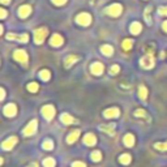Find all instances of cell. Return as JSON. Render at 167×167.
<instances>
[{
	"label": "cell",
	"instance_id": "cell-19",
	"mask_svg": "<svg viewBox=\"0 0 167 167\" xmlns=\"http://www.w3.org/2000/svg\"><path fill=\"white\" fill-rule=\"evenodd\" d=\"M77 60H78V56H76V55H69V56H67V57H65V60H64L65 67L69 68L71 65H73Z\"/></svg>",
	"mask_w": 167,
	"mask_h": 167
},
{
	"label": "cell",
	"instance_id": "cell-5",
	"mask_svg": "<svg viewBox=\"0 0 167 167\" xmlns=\"http://www.w3.org/2000/svg\"><path fill=\"white\" fill-rule=\"evenodd\" d=\"M42 115L45 116V119L47 120H51L55 115V107L51 105H46L42 107Z\"/></svg>",
	"mask_w": 167,
	"mask_h": 167
},
{
	"label": "cell",
	"instance_id": "cell-3",
	"mask_svg": "<svg viewBox=\"0 0 167 167\" xmlns=\"http://www.w3.org/2000/svg\"><path fill=\"white\" fill-rule=\"evenodd\" d=\"M76 22L78 25H81V26H89L90 22H91V16L89 13L82 12V13H80L78 16L76 17Z\"/></svg>",
	"mask_w": 167,
	"mask_h": 167
},
{
	"label": "cell",
	"instance_id": "cell-23",
	"mask_svg": "<svg viewBox=\"0 0 167 167\" xmlns=\"http://www.w3.org/2000/svg\"><path fill=\"white\" fill-rule=\"evenodd\" d=\"M132 46H133V41L132 39H124L123 43H121V47H123L124 51H129V50L132 48Z\"/></svg>",
	"mask_w": 167,
	"mask_h": 167
},
{
	"label": "cell",
	"instance_id": "cell-9",
	"mask_svg": "<svg viewBox=\"0 0 167 167\" xmlns=\"http://www.w3.org/2000/svg\"><path fill=\"white\" fill-rule=\"evenodd\" d=\"M103 69H105L103 64H102V63H99V61H97V63H93V65L90 67L91 73H93V75H96V76L102 75V73H103Z\"/></svg>",
	"mask_w": 167,
	"mask_h": 167
},
{
	"label": "cell",
	"instance_id": "cell-17",
	"mask_svg": "<svg viewBox=\"0 0 167 167\" xmlns=\"http://www.w3.org/2000/svg\"><path fill=\"white\" fill-rule=\"evenodd\" d=\"M78 136H80V130H78V129H75L73 132H71V133L68 135V137H67V142H68V144H73V142H76V140L78 139Z\"/></svg>",
	"mask_w": 167,
	"mask_h": 167
},
{
	"label": "cell",
	"instance_id": "cell-26",
	"mask_svg": "<svg viewBox=\"0 0 167 167\" xmlns=\"http://www.w3.org/2000/svg\"><path fill=\"white\" fill-rule=\"evenodd\" d=\"M139 97H140V99H142V101H145V99L148 98V90H146V88H145V86H140Z\"/></svg>",
	"mask_w": 167,
	"mask_h": 167
},
{
	"label": "cell",
	"instance_id": "cell-41",
	"mask_svg": "<svg viewBox=\"0 0 167 167\" xmlns=\"http://www.w3.org/2000/svg\"><path fill=\"white\" fill-rule=\"evenodd\" d=\"M4 97H5V90L2 88V99H4Z\"/></svg>",
	"mask_w": 167,
	"mask_h": 167
},
{
	"label": "cell",
	"instance_id": "cell-6",
	"mask_svg": "<svg viewBox=\"0 0 167 167\" xmlns=\"http://www.w3.org/2000/svg\"><path fill=\"white\" fill-rule=\"evenodd\" d=\"M13 57L14 60H17L22 64H26L27 63V54L24 51V50H16V51L13 52Z\"/></svg>",
	"mask_w": 167,
	"mask_h": 167
},
{
	"label": "cell",
	"instance_id": "cell-30",
	"mask_svg": "<svg viewBox=\"0 0 167 167\" xmlns=\"http://www.w3.org/2000/svg\"><path fill=\"white\" fill-rule=\"evenodd\" d=\"M38 88H39V86H38L37 82H30V84L27 85V90L32 91V93H35V91L38 90Z\"/></svg>",
	"mask_w": 167,
	"mask_h": 167
},
{
	"label": "cell",
	"instance_id": "cell-1",
	"mask_svg": "<svg viewBox=\"0 0 167 167\" xmlns=\"http://www.w3.org/2000/svg\"><path fill=\"white\" fill-rule=\"evenodd\" d=\"M105 12L111 17H119L121 14V12H123V7L118 3H115V4H111L110 7H107Z\"/></svg>",
	"mask_w": 167,
	"mask_h": 167
},
{
	"label": "cell",
	"instance_id": "cell-34",
	"mask_svg": "<svg viewBox=\"0 0 167 167\" xmlns=\"http://www.w3.org/2000/svg\"><path fill=\"white\" fill-rule=\"evenodd\" d=\"M119 71H120L119 65H112V67L110 68V73L111 75H116V73H119Z\"/></svg>",
	"mask_w": 167,
	"mask_h": 167
},
{
	"label": "cell",
	"instance_id": "cell-28",
	"mask_svg": "<svg viewBox=\"0 0 167 167\" xmlns=\"http://www.w3.org/2000/svg\"><path fill=\"white\" fill-rule=\"evenodd\" d=\"M55 159L54 158H46L45 161H43V166L45 167H55Z\"/></svg>",
	"mask_w": 167,
	"mask_h": 167
},
{
	"label": "cell",
	"instance_id": "cell-11",
	"mask_svg": "<svg viewBox=\"0 0 167 167\" xmlns=\"http://www.w3.org/2000/svg\"><path fill=\"white\" fill-rule=\"evenodd\" d=\"M30 13H32V7L27 5V4H25V5L18 8V16L21 18H26L27 16H30Z\"/></svg>",
	"mask_w": 167,
	"mask_h": 167
},
{
	"label": "cell",
	"instance_id": "cell-39",
	"mask_svg": "<svg viewBox=\"0 0 167 167\" xmlns=\"http://www.w3.org/2000/svg\"><path fill=\"white\" fill-rule=\"evenodd\" d=\"M162 29H163V30L167 33V21H165V22L162 24Z\"/></svg>",
	"mask_w": 167,
	"mask_h": 167
},
{
	"label": "cell",
	"instance_id": "cell-15",
	"mask_svg": "<svg viewBox=\"0 0 167 167\" xmlns=\"http://www.w3.org/2000/svg\"><path fill=\"white\" fill-rule=\"evenodd\" d=\"M16 144H17V137H9L8 140H5L3 142V149L4 150H11Z\"/></svg>",
	"mask_w": 167,
	"mask_h": 167
},
{
	"label": "cell",
	"instance_id": "cell-7",
	"mask_svg": "<svg viewBox=\"0 0 167 167\" xmlns=\"http://www.w3.org/2000/svg\"><path fill=\"white\" fill-rule=\"evenodd\" d=\"M37 124H38L37 120H32V121L25 127L24 135H25V136H32V135H34L35 130H37Z\"/></svg>",
	"mask_w": 167,
	"mask_h": 167
},
{
	"label": "cell",
	"instance_id": "cell-13",
	"mask_svg": "<svg viewBox=\"0 0 167 167\" xmlns=\"http://www.w3.org/2000/svg\"><path fill=\"white\" fill-rule=\"evenodd\" d=\"M103 115L106 116V118H118V116L120 115V111H119L118 107H111V108L105 110Z\"/></svg>",
	"mask_w": 167,
	"mask_h": 167
},
{
	"label": "cell",
	"instance_id": "cell-25",
	"mask_svg": "<svg viewBox=\"0 0 167 167\" xmlns=\"http://www.w3.org/2000/svg\"><path fill=\"white\" fill-rule=\"evenodd\" d=\"M39 77H41V80H43V81H48L50 77H51V73H50L47 69H43V71L39 72Z\"/></svg>",
	"mask_w": 167,
	"mask_h": 167
},
{
	"label": "cell",
	"instance_id": "cell-20",
	"mask_svg": "<svg viewBox=\"0 0 167 167\" xmlns=\"http://www.w3.org/2000/svg\"><path fill=\"white\" fill-rule=\"evenodd\" d=\"M102 132H106V133H108L110 136H112L114 135V132H115V124H107V125H102L99 128Z\"/></svg>",
	"mask_w": 167,
	"mask_h": 167
},
{
	"label": "cell",
	"instance_id": "cell-37",
	"mask_svg": "<svg viewBox=\"0 0 167 167\" xmlns=\"http://www.w3.org/2000/svg\"><path fill=\"white\" fill-rule=\"evenodd\" d=\"M72 167H86V166H85V163H82V162H78V161H76V162H73V165H72Z\"/></svg>",
	"mask_w": 167,
	"mask_h": 167
},
{
	"label": "cell",
	"instance_id": "cell-14",
	"mask_svg": "<svg viewBox=\"0 0 167 167\" xmlns=\"http://www.w3.org/2000/svg\"><path fill=\"white\" fill-rule=\"evenodd\" d=\"M84 144L88 145V146H94L97 144V137L93 133H86L84 137Z\"/></svg>",
	"mask_w": 167,
	"mask_h": 167
},
{
	"label": "cell",
	"instance_id": "cell-12",
	"mask_svg": "<svg viewBox=\"0 0 167 167\" xmlns=\"http://www.w3.org/2000/svg\"><path fill=\"white\" fill-rule=\"evenodd\" d=\"M63 42H64V39L60 34H54L51 37V39H50V45L54 46V47H59L63 45Z\"/></svg>",
	"mask_w": 167,
	"mask_h": 167
},
{
	"label": "cell",
	"instance_id": "cell-42",
	"mask_svg": "<svg viewBox=\"0 0 167 167\" xmlns=\"http://www.w3.org/2000/svg\"><path fill=\"white\" fill-rule=\"evenodd\" d=\"M29 167H37V163H34L33 166H29Z\"/></svg>",
	"mask_w": 167,
	"mask_h": 167
},
{
	"label": "cell",
	"instance_id": "cell-33",
	"mask_svg": "<svg viewBox=\"0 0 167 167\" xmlns=\"http://www.w3.org/2000/svg\"><path fill=\"white\" fill-rule=\"evenodd\" d=\"M154 148L155 149H158V150H167V142H165V144H155L154 145Z\"/></svg>",
	"mask_w": 167,
	"mask_h": 167
},
{
	"label": "cell",
	"instance_id": "cell-4",
	"mask_svg": "<svg viewBox=\"0 0 167 167\" xmlns=\"http://www.w3.org/2000/svg\"><path fill=\"white\" fill-rule=\"evenodd\" d=\"M140 64H141V67L145 68V69L153 68V67H154V57H153V55H151V54H148V55H145L144 57H141Z\"/></svg>",
	"mask_w": 167,
	"mask_h": 167
},
{
	"label": "cell",
	"instance_id": "cell-35",
	"mask_svg": "<svg viewBox=\"0 0 167 167\" xmlns=\"http://www.w3.org/2000/svg\"><path fill=\"white\" fill-rule=\"evenodd\" d=\"M51 2L55 4V5H57V7H60V5H64L65 3L68 2V0H51Z\"/></svg>",
	"mask_w": 167,
	"mask_h": 167
},
{
	"label": "cell",
	"instance_id": "cell-29",
	"mask_svg": "<svg viewBox=\"0 0 167 167\" xmlns=\"http://www.w3.org/2000/svg\"><path fill=\"white\" fill-rule=\"evenodd\" d=\"M150 11H151V7H148L146 9H145V12H144V17H145V21L148 22V25H150L151 24V20H150Z\"/></svg>",
	"mask_w": 167,
	"mask_h": 167
},
{
	"label": "cell",
	"instance_id": "cell-16",
	"mask_svg": "<svg viewBox=\"0 0 167 167\" xmlns=\"http://www.w3.org/2000/svg\"><path fill=\"white\" fill-rule=\"evenodd\" d=\"M123 142H124V145H125V146H128V148L133 146V145H135V136L130 135V133L125 135L124 139H123Z\"/></svg>",
	"mask_w": 167,
	"mask_h": 167
},
{
	"label": "cell",
	"instance_id": "cell-2",
	"mask_svg": "<svg viewBox=\"0 0 167 167\" xmlns=\"http://www.w3.org/2000/svg\"><path fill=\"white\" fill-rule=\"evenodd\" d=\"M47 29L46 27H39L37 30L34 32V42L37 43V45H41V43L45 41V38L47 37Z\"/></svg>",
	"mask_w": 167,
	"mask_h": 167
},
{
	"label": "cell",
	"instance_id": "cell-36",
	"mask_svg": "<svg viewBox=\"0 0 167 167\" xmlns=\"http://www.w3.org/2000/svg\"><path fill=\"white\" fill-rule=\"evenodd\" d=\"M158 13L161 14V16H167V7H161V8L158 9Z\"/></svg>",
	"mask_w": 167,
	"mask_h": 167
},
{
	"label": "cell",
	"instance_id": "cell-38",
	"mask_svg": "<svg viewBox=\"0 0 167 167\" xmlns=\"http://www.w3.org/2000/svg\"><path fill=\"white\" fill-rule=\"evenodd\" d=\"M0 14H2V16H0L2 18H5L7 17V11L4 8H2V9H0Z\"/></svg>",
	"mask_w": 167,
	"mask_h": 167
},
{
	"label": "cell",
	"instance_id": "cell-32",
	"mask_svg": "<svg viewBox=\"0 0 167 167\" xmlns=\"http://www.w3.org/2000/svg\"><path fill=\"white\" fill-rule=\"evenodd\" d=\"M148 114L145 110H142V108H139V110H136L135 111V116H139V118H145Z\"/></svg>",
	"mask_w": 167,
	"mask_h": 167
},
{
	"label": "cell",
	"instance_id": "cell-10",
	"mask_svg": "<svg viewBox=\"0 0 167 167\" xmlns=\"http://www.w3.org/2000/svg\"><path fill=\"white\" fill-rule=\"evenodd\" d=\"M4 115L5 116H8V118H13L14 115H16V112H17V107L14 106L13 103H9V105H7L5 107H4Z\"/></svg>",
	"mask_w": 167,
	"mask_h": 167
},
{
	"label": "cell",
	"instance_id": "cell-18",
	"mask_svg": "<svg viewBox=\"0 0 167 167\" xmlns=\"http://www.w3.org/2000/svg\"><path fill=\"white\" fill-rule=\"evenodd\" d=\"M129 30H130V33H132V34L137 35V34L141 33L142 26H141L140 22H132V24H130V29H129Z\"/></svg>",
	"mask_w": 167,
	"mask_h": 167
},
{
	"label": "cell",
	"instance_id": "cell-31",
	"mask_svg": "<svg viewBox=\"0 0 167 167\" xmlns=\"http://www.w3.org/2000/svg\"><path fill=\"white\" fill-rule=\"evenodd\" d=\"M42 146L45 148L46 150H52V149H54V144H52V141L46 140V141H43V145H42Z\"/></svg>",
	"mask_w": 167,
	"mask_h": 167
},
{
	"label": "cell",
	"instance_id": "cell-40",
	"mask_svg": "<svg viewBox=\"0 0 167 167\" xmlns=\"http://www.w3.org/2000/svg\"><path fill=\"white\" fill-rule=\"evenodd\" d=\"M0 3H2L3 5H5V4H9L11 0H0Z\"/></svg>",
	"mask_w": 167,
	"mask_h": 167
},
{
	"label": "cell",
	"instance_id": "cell-24",
	"mask_svg": "<svg viewBox=\"0 0 167 167\" xmlns=\"http://www.w3.org/2000/svg\"><path fill=\"white\" fill-rule=\"evenodd\" d=\"M130 155L129 154H121L120 155V158H119V162L121 163V165H129L130 163Z\"/></svg>",
	"mask_w": 167,
	"mask_h": 167
},
{
	"label": "cell",
	"instance_id": "cell-27",
	"mask_svg": "<svg viewBox=\"0 0 167 167\" xmlns=\"http://www.w3.org/2000/svg\"><path fill=\"white\" fill-rule=\"evenodd\" d=\"M101 159H102V154H101V151H99V150L93 151V153H91V161H94V162H99Z\"/></svg>",
	"mask_w": 167,
	"mask_h": 167
},
{
	"label": "cell",
	"instance_id": "cell-22",
	"mask_svg": "<svg viewBox=\"0 0 167 167\" xmlns=\"http://www.w3.org/2000/svg\"><path fill=\"white\" fill-rule=\"evenodd\" d=\"M60 119H61V123H64V124H72V123H75V119L72 118V115H68V114H63Z\"/></svg>",
	"mask_w": 167,
	"mask_h": 167
},
{
	"label": "cell",
	"instance_id": "cell-21",
	"mask_svg": "<svg viewBox=\"0 0 167 167\" xmlns=\"http://www.w3.org/2000/svg\"><path fill=\"white\" fill-rule=\"evenodd\" d=\"M101 52H102L103 55H106V56H111L112 52H114V48L110 45H103L102 47H101Z\"/></svg>",
	"mask_w": 167,
	"mask_h": 167
},
{
	"label": "cell",
	"instance_id": "cell-8",
	"mask_svg": "<svg viewBox=\"0 0 167 167\" xmlns=\"http://www.w3.org/2000/svg\"><path fill=\"white\" fill-rule=\"evenodd\" d=\"M7 39L9 41H17V42H21V43H26L29 41V35L27 34H8L7 35Z\"/></svg>",
	"mask_w": 167,
	"mask_h": 167
}]
</instances>
